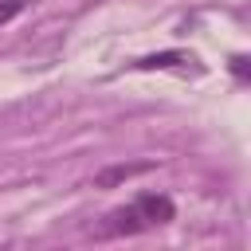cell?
I'll return each mask as SVG.
<instances>
[{"instance_id": "1", "label": "cell", "mask_w": 251, "mask_h": 251, "mask_svg": "<svg viewBox=\"0 0 251 251\" xmlns=\"http://www.w3.org/2000/svg\"><path fill=\"white\" fill-rule=\"evenodd\" d=\"M133 212H137V220H141L145 231H149V227H161V224H169V220L176 216L173 200H169V196H157V192L137 196V200H133Z\"/></svg>"}, {"instance_id": "3", "label": "cell", "mask_w": 251, "mask_h": 251, "mask_svg": "<svg viewBox=\"0 0 251 251\" xmlns=\"http://www.w3.org/2000/svg\"><path fill=\"white\" fill-rule=\"evenodd\" d=\"M27 8V0H0V24H8V20H16L20 12Z\"/></svg>"}, {"instance_id": "2", "label": "cell", "mask_w": 251, "mask_h": 251, "mask_svg": "<svg viewBox=\"0 0 251 251\" xmlns=\"http://www.w3.org/2000/svg\"><path fill=\"white\" fill-rule=\"evenodd\" d=\"M153 165L149 161H137V165H114V169H102L98 176H94V184L98 188H114L118 180H129V176H137V173H149Z\"/></svg>"}]
</instances>
